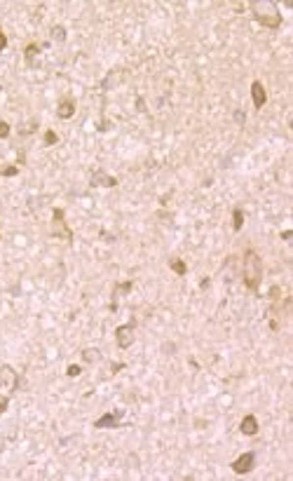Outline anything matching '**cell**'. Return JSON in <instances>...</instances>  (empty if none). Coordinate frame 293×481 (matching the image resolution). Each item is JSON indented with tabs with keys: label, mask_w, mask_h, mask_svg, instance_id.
I'll use <instances>...</instances> for the list:
<instances>
[{
	"label": "cell",
	"mask_w": 293,
	"mask_h": 481,
	"mask_svg": "<svg viewBox=\"0 0 293 481\" xmlns=\"http://www.w3.org/2000/svg\"><path fill=\"white\" fill-rule=\"evenodd\" d=\"M38 52H40V47H38V45H28V47H26V50H24V54H26V61H28V64H31L33 59H35V56H38Z\"/></svg>",
	"instance_id": "16"
},
{
	"label": "cell",
	"mask_w": 293,
	"mask_h": 481,
	"mask_svg": "<svg viewBox=\"0 0 293 481\" xmlns=\"http://www.w3.org/2000/svg\"><path fill=\"white\" fill-rule=\"evenodd\" d=\"M7 136H10V125L0 122V139H7Z\"/></svg>",
	"instance_id": "19"
},
{
	"label": "cell",
	"mask_w": 293,
	"mask_h": 481,
	"mask_svg": "<svg viewBox=\"0 0 293 481\" xmlns=\"http://www.w3.org/2000/svg\"><path fill=\"white\" fill-rule=\"evenodd\" d=\"M169 267H171L176 275H186V272H188V266H186L181 258H171V261H169Z\"/></svg>",
	"instance_id": "14"
},
{
	"label": "cell",
	"mask_w": 293,
	"mask_h": 481,
	"mask_svg": "<svg viewBox=\"0 0 293 481\" xmlns=\"http://www.w3.org/2000/svg\"><path fill=\"white\" fill-rule=\"evenodd\" d=\"M265 10H267V12L253 10V14H256V22L263 24V26H267V28H277V26L282 24V14L277 12V7H274V5H267V2H265Z\"/></svg>",
	"instance_id": "5"
},
{
	"label": "cell",
	"mask_w": 293,
	"mask_h": 481,
	"mask_svg": "<svg viewBox=\"0 0 293 481\" xmlns=\"http://www.w3.org/2000/svg\"><path fill=\"white\" fill-rule=\"evenodd\" d=\"M241 225H244V212H241V209H235V212H232V228H235V230H241Z\"/></svg>",
	"instance_id": "15"
},
{
	"label": "cell",
	"mask_w": 293,
	"mask_h": 481,
	"mask_svg": "<svg viewBox=\"0 0 293 481\" xmlns=\"http://www.w3.org/2000/svg\"><path fill=\"white\" fill-rule=\"evenodd\" d=\"M132 291V282L127 279V282H122V284H117L115 289H113V300H120L122 296H127Z\"/></svg>",
	"instance_id": "12"
},
{
	"label": "cell",
	"mask_w": 293,
	"mask_h": 481,
	"mask_svg": "<svg viewBox=\"0 0 293 481\" xmlns=\"http://www.w3.org/2000/svg\"><path fill=\"white\" fill-rule=\"evenodd\" d=\"M136 321H129V324H122V326H117L115 329V341H117V347L120 350H127V347H132L134 341H136Z\"/></svg>",
	"instance_id": "4"
},
{
	"label": "cell",
	"mask_w": 293,
	"mask_h": 481,
	"mask_svg": "<svg viewBox=\"0 0 293 481\" xmlns=\"http://www.w3.org/2000/svg\"><path fill=\"white\" fill-rule=\"evenodd\" d=\"M101 359V352L96 350V347H87V350H82V362L87 364H96Z\"/></svg>",
	"instance_id": "13"
},
{
	"label": "cell",
	"mask_w": 293,
	"mask_h": 481,
	"mask_svg": "<svg viewBox=\"0 0 293 481\" xmlns=\"http://www.w3.org/2000/svg\"><path fill=\"white\" fill-rule=\"evenodd\" d=\"M73 113H75V101L73 99H61L59 101V106H56V115L61 120H68V118H73Z\"/></svg>",
	"instance_id": "9"
},
{
	"label": "cell",
	"mask_w": 293,
	"mask_h": 481,
	"mask_svg": "<svg viewBox=\"0 0 293 481\" xmlns=\"http://www.w3.org/2000/svg\"><path fill=\"white\" fill-rule=\"evenodd\" d=\"M50 235L52 237H59L63 242H73V233H71V228L66 223V214H63V209H52V228H50Z\"/></svg>",
	"instance_id": "2"
},
{
	"label": "cell",
	"mask_w": 293,
	"mask_h": 481,
	"mask_svg": "<svg viewBox=\"0 0 293 481\" xmlns=\"http://www.w3.org/2000/svg\"><path fill=\"white\" fill-rule=\"evenodd\" d=\"M52 33H54V40H63L66 38V28H61V26H54Z\"/></svg>",
	"instance_id": "18"
},
{
	"label": "cell",
	"mask_w": 293,
	"mask_h": 481,
	"mask_svg": "<svg viewBox=\"0 0 293 481\" xmlns=\"http://www.w3.org/2000/svg\"><path fill=\"white\" fill-rule=\"evenodd\" d=\"M122 411H110V413H106L101 416L99 420H94V428L96 429H115L120 425V420H122Z\"/></svg>",
	"instance_id": "7"
},
{
	"label": "cell",
	"mask_w": 293,
	"mask_h": 481,
	"mask_svg": "<svg viewBox=\"0 0 293 481\" xmlns=\"http://www.w3.org/2000/svg\"><path fill=\"white\" fill-rule=\"evenodd\" d=\"M253 465H256V453L253 451H246V453H241L240 458L232 462V472L235 474H249L253 470Z\"/></svg>",
	"instance_id": "6"
},
{
	"label": "cell",
	"mask_w": 293,
	"mask_h": 481,
	"mask_svg": "<svg viewBox=\"0 0 293 481\" xmlns=\"http://www.w3.org/2000/svg\"><path fill=\"white\" fill-rule=\"evenodd\" d=\"M7 47V38H5V33H2V28H0V52Z\"/></svg>",
	"instance_id": "22"
},
{
	"label": "cell",
	"mask_w": 293,
	"mask_h": 481,
	"mask_svg": "<svg viewBox=\"0 0 293 481\" xmlns=\"http://www.w3.org/2000/svg\"><path fill=\"white\" fill-rule=\"evenodd\" d=\"M279 294H282V291H279V287H272V291H270L272 300H279Z\"/></svg>",
	"instance_id": "24"
},
{
	"label": "cell",
	"mask_w": 293,
	"mask_h": 481,
	"mask_svg": "<svg viewBox=\"0 0 293 481\" xmlns=\"http://www.w3.org/2000/svg\"><path fill=\"white\" fill-rule=\"evenodd\" d=\"M7 406H10V399H7V397H5V399H2V401H0V416H2V413H5V411H7Z\"/></svg>",
	"instance_id": "21"
},
{
	"label": "cell",
	"mask_w": 293,
	"mask_h": 481,
	"mask_svg": "<svg viewBox=\"0 0 293 481\" xmlns=\"http://www.w3.org/2000/svg\"><path fill=\"white\" fill-rule=\"evenodd\" d=\"M92 186H96V188H115L117 186V179H113V176H108L106 171H94L92 174Z\"/></svg>",
	"instance_id": "8"
},
{
	"label": "cell",
	"mask_w": 293,
	"mask_h": 481,
	"mask_svg": "<svg viewBox=\"0 0 293 481\" xmlns=\"http://www.w3.org/2000/svg\"><path fill=\"white\" fill-rule=\"evenodd\" d=\"M241 275H244V284H246V289L256 291V289L261 287V282H263V261H261V256H258L253 249H246V251H244V267H241Z\"/></svg>",
	"instance_id": "1"
},
{
	"label": "cell",
	"mask_w": 293,
	"mask_h": 481,
	"mask_svg": "<svg viewBox=\"0 0 293 481\" xmlns=\"http://www.w3.org/2000/svg\"><path fill=\"white\" fill-rule=\"evenodd\" d=\"M251 99H253V106H256V108H263V106H265V101H267L265 87H263L258 80L251 85Z\"/></svg>",
	"instance_id": "11"
},
{
	"label": "cell",
	"mask_w": 293,
	"mask_h": 481,
	"mask_svg": "<svg viewBox=\"0 0 293 481\" xmlns=\"http://www.w3.org/2000/svg\"><path fill=\"white\" fill-rule=\"evenodd\" d=\"M291 237H293V233H291V230H286V233H282V240H291Z\"/></svg>",
	"instance_id": "25"
},
{
	"label": "cell",
	"mask_w": 293,
	"mask_h": 481,
	"mask_svg": "<svg viewBox=\"0 0 293 481\" xmlns=\"http://www.w3.org/2000/svg\"><path fill=\"white\" fill-rule=\"evenodd\" d=\"M56 141H59V136H56L54 132H45V143H47V146H54Z\"/></svg>",
	"instance_id": "17"
},
{
	"label": "cell",
	"mask_w": 293,
	"mask_h": 481,
	"mask_svg": "<svg viewBox=\"0 0 293 481\" xmlns=\"http://www.w3.org/2000/svg\"><path fill=\"white\" fill-rule=\"evenodd\" d=\"M17 171H19V169H17V167H10V169H2V171H0V174H2V176H14Z\"/></svg>",
	"instance_id": "23"
},
{
	"label": "cell",
	"mask_w": 293,
	"mask_h": 481,
	"mask_svg": "<svg viewBox=\"0 0 293 481\" xmlns=\"http://www.w3.org/2000/svg\"><path fill=\"white\" fill-rule=\"evenodd\" d=\"M240 429H241V434H246V437H253L256 432H258V420H256V416H244L241 418V423H240Z\"/></svg>",
	"instance_id": "10"
},
{
	"label": "cell",
	"mask_w": 293,
	"mask_h": 481,
	"mask_svg": "<svg viewBox=\"0 0 293 481\" xmlns=\"http://www.w3.org/2000/svg\"><path fill=\"white\" fill-rule=\"evenodd\" d=\"M17 385H19V374L12 369L10 364H2L0 366V392L10 395V392L17 390Z\"/></svg>",
	"instance_id": "3"
},
{
	"label": "cell",
	"mask_w": 293,
	"mask_h": 481,
	"mask_svg": "<svg viewBox=\"0 0 293 481\" xmlns=\"http://www.w3.org/2000/svg\"><path fill=\"white\" fill-rule=\"evenodd\" d=\"M68 375H71V378H78V375H80V366H78V364H71V366H68Z\"/></svg>",
	"instance_id": "20"
}]
</instances>
